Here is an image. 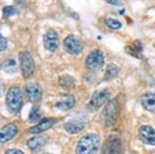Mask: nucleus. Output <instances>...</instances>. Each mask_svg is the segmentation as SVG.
<instances>
[{"label":"nucleus","mask_w":155,"mask_h":154,"mask_svg":"<svg viewBox=\"0 0 155 154\" xmlns=\"http://www.w3.org/2000/svg\"><path fill=\"white\" fill-rule=\"evenodd\" d=\"M16 8H15L14 6H5L3 7V9H2V16H3V18H9V17L14 16L15 14H16Z\"/></svg>","instance_id":"nucleus-23"},{"label":"nucleus","mask_w":155,"mask_h":154,"mask_svg":"<svg viewBox=\"0 0 155 154\" xmlns=\"http://www.w3.org/2000/svg\"><path fill=\"white\" fill-rule=\"evenodd\" d=\"M152 154H155V151H153V152H152Z\"/></svg>","instance_id":"nucleus-27"},{"label":"nucleus","mask_w":155,"mask_h":154,"mask_svg":"<svg viewBox=\"0 0 155 154\" xmlns=\"http://www.w3.org/2000/svg\"><path fill=\"white\" fill-rule=\"evenodd\" d=\"M55 122H56V120L53 118H46V119H42V120L39 121L38 123L36 124V125L32 126L31 128L29 129V133H44V131L50 129V128L52 127V126L54 125Z\"/></svg>","instance_id":"nucleus-14"},{"label":"nucleus","mask_w":155,"mask_h":154,"mask_svg":"<svg viewBox=\"0 0 155 154\" xmlns=\"http://www.w3.org/2000/svg\"><path fill=\"white\" fill-rule=\"evenodd\" d=\"M142 106L146 111L155 112V93H146L142 97Z\"/></svg>","instance_id":"nucleus-16"},{"label":"nucleus","mask_w":155,"mask_h":154,"mask_svg":"<svg viewBox=\"0 0 155 154\" xmlns=\"http://www.w3.org/2000/svg\"><path fill=\"white\" fill-rule=\"evenodd\" d=\"M101 140L95 133H87L82 136L76 149V154H94L99 146Z\"/></svg>","instance_id":"nucleus-1"},{"label":"nucleus","mask_w":155,"mask_h":154,"mask_svg":"<svg viewBox=\"0 0 155 154\" xmlns=\"http://www.w3.org/2000/svg\"><path fill=\"white\" fill-rule=\"evenodd\" d=\"M5 154H24V153L21 150H19V149H8L5 152Z\"/></svg>","instance_id":"nucleus-26"},{"label":"nucleus","mask_w":155,"mask_h":154,"mask_svg":"<svg viewBox=\"0 0 155 154\" xmlns=\"http://www.w3.org/2000/svg\"><path fill=\"white\" fill-rule=\"evenodd\" d=\"M44 44L49 52H56L59 47V36L57 32L54 30L47 31L44 35Z\"/></svg>","instance_id":"nucleus-11"},{"label":"nucleus","mask_w":155,"mask_h":154,"mask_svg":"<svg viewBox=\"0 0 155 154\" xmlns=\"http://www.w3.org/2000/svg\"><path fill=\"white\" fill-rule=\"evenodd\" d=\"M110 97V91L107 89H101L94 92L91 96L89 103H87V108L90 111H96L99 108H101L104 103H107V99Z\"/></svg>","instance_id":"nucleus-6"},{"label":"nucleus","mask_w":155,"mask_h":154,"mask_svg":"<svg viewBox=\"0 0 155 154\" xmlns=\"http://www.w3.org/2000/svg\"><path fill=\"white\" fill-rule=\"evenodd\" d=\"M107 3L111 4V5H114V6H120L121 5V1L120 0H104Z\"/></svg>","instance_id":"nucleus-25"},{"label":"nucleus","mask_w":155,"mask_h":154,"mask_svg":"<svg viewBox=\"0 0 155 154\" xmlns=\"http://www.w3.org/2000/svg\"><path fill=\"white\" fill-rule=\"evenodd\" d=\"M41 119V113H39V109L38 108H33L31 110L29 114V117H28V120L30 122H37V121Z\"/></svg>","instance_id":"nucleus-21"},{"label":"nucleus","mask_w":155,"mask_h":154,"mask_svg":"<svg viewBox=\"0 0 155 154\" xmlns=\"http://www.w3.org/2000/svg\"><path fill=\"white\" fill-rule=\"evenodd\" d=\"M120 115V103L118 98H113L109 100L104 106V112H102V119L106 126H113L118 121Z\"/></svg>","instance_id":"nucleus-2"},{"label":"nucleus","mask_w":155,"mask_h":154,"mask_svg":"<svg viewBox=\"0 0 155 154\" xmlns=\"http://www.w3.org/2000/svg\"><path fill=\"white\" fill-rule=\"evenodd\" d=\"M45 143H46V139L44 136H33L30 140L27 141V145L28 147L31 149L34 152H37V151L41 150L42 147L45 146Z\"/></svg>","instance_id":"nucleus-17"},{"label":"nucleus","mask_w":155,"mask_h":154,"mask_svg":"<svg viewBox=\"0 0 155 154\" xmlns=\"http://www.w3.org/2000/svg\"><path fill=\"white\" fill-rule=\"evenodd\" d=\"M104 23L109 28L111 29H114V30H118L122 27V24L121 22H119L118 20L116 19H113V18H107L104 20Z\"/></svg>","instance_id":"nucleus-20"},{"label":"nucleus","mask_w":155,"mask_h":154,"mask_svg":"<svg viewBox=\"0 0 155 154\" xmlns=\"http://www.w3.org/2000/svg\"><path fill=\"white\" fill-rule=\"evenodd\" d=\"M23 106V96L18 87H12L6 93V106L12 113H18Z\"/></svg>","instance_id":"nucleus-3"},{"label":"nucleus","mask_w":155,"mask_h":154,"mask_svg":"<svg viewBox=\"0 0 155 154\" xmlns=\"http://www.w3.org/2000/svg\"><path fill=\"white\" fill-rule=\"evenodd\" d=\"M7 47V41L6 38L0 33V51H4Z\"/></svg>","instance_id":"nucleus-24"},{"label":"nucleus","mask_w":155,"mask_h":154,"mask_svg":"<svg viewBox=\"0 0 155 154\" xmlns=\"http://www.w3.org/2000/svg\"><path fill=\"white\" fill-rule=\"evenodd\" d=\"M18 133V127L15 123H9L0 129V146L4 145L15 138Z\"/></svg>","instance_id":"nucleus-12"},{"label":"nucleus","mask_w":155,"mask_h":154,"mask_svg":"<svg viewBox=\"0 0 155 154\" xmlns=\"http://www.w3.org/2000/svg\"><path fill=\"white\" fill-rule=\"evenodd\" d=\"M20 67H21L22 74L25 79H29L34 73V60L31 54L27 51H23L19 54Z\"/></svg>","instance_id":"nucleus-4"},{"label":"nucleus","mask_w":155,"mask_h":154,"mask_svg":"<svg viewBox=\"0 0 155 154\" xmlns=\"http://www.w3.org/2000/svg\"><path fill=\"white\" fill-rule=\"evenodd\" d=\"M119 74V68L117 65L115 64H109L107 66L106 69V73H104V80L106 81H110V80H113L114 78H116Z\"/></svg>","instance_id":"nucleus-19"},{"label":"nucleus","mask_w":155,"mask_h":154,"mask_svg":"<svg viewBox=\"0 0 155 154\" xmlns=\"http://www.w3.org/2000/svg\"><path fill=\"white\" fill-rule=\"evenodd\" d=\"M4 69L6 70V73H16L17 70V63L15 60H11L6 61L5 63H4Z\"/></svg>","instance_id":"nucleus-22"},{"label":"nucleus","mask_w":155,"mask_h":154,"mask_svg":"<svg viewBox=\"0 0 155 154\" xmlns=\"http://www.w3.org/2000/svg\"><path fill=\"white\" fill-rule=\"evenodd\" d=\"M64 50L71 55H80L84 50V44L78 36L71 34L63 41Z\"/></svg>","instance_id":"nucleus-8"},{"label":"nucleus","mask_w":155,"mask_h":154,"mask_svg":"<svg viewBox=\"0 0 155 154\" xmlns=\"http://www.w3.org/2000/svg\"><path fill=\"white\" fill-rule=\"evenodd\" d=\"M104 63V56L101 50H93L85 59V65L89 70L96 71L102 67Z\"/></svg>","instance_id":"nucleus-5"},{"label":"nucleus","mask_w":155,"mask_h":154,"mask_svg":"<svg viewBox=\"0 0 155 154\" xmlns=\"http://www.w3.org/2000/svg\"><path fill=\"white\" fill-rule=\"evenodd\" d=\"M61 96H62L61 99L59 101H57L56 105H55L57 109L66 111L74 108V105H76V98L74 96L71 95V94H63Z\"/></svg>","instance_id":"nucleus-15"},{"label":"nucleus","mask_w":155,"mask_h":154,"mask_svg":"<svg viewBox=\"0 0 155 154\" xmlns=\"http://www.w3.org/2000/svg\"><path fill=\"white\" fill-rule=\"evenodd\" d=\"M74 84H76L74 78L68 76V74H63V76L59 77V85L62 86L63 88L72 89L74 87Z\"/></svg>","instance_id":"nucleus-18"},{"label":"nucleus","mask_w":155,"mask_h":154,"mask_svg":"<svg viewBox=\"0 0 155 154\" xmlns=\"http://www.w3.org/2000/svg\"><path fill=\"white\" fill-rule=\"evenodd\" d=\"M141 141L147 145H155V129L149 125H142L139 129Z\"/></svg>","instance_id":"nucleus-13"},{"label":"nucleus","mask_w":155,"mask_h":154,"mask_svg":"<svg viewBox=\"0 0 155 154\" xmlns=\"http://www.w3.org/2000/svg\"><path fill=\"white\" fill-rule=\"evenodd\" d=\"M102 154H121V141L118 136H111L107 138L102 147Z\"/></svg>","instance_id":"nucleus-9"},{"label":"nucleus","mask_w":155,"mask_h":154,"mask_svg":"<svg viewBox=\"0 0 155 154\" xmlns=\"http://www.w3.org/2000/svg\"><path fill=\"white\" fill-rule=\"evenodd\" d=\"M87 124V118L85 116H74L64 123V129L69 135H76L81 133Z\"/></svg>","instance_id":"nucleus-7"},{"label":"nucleus","mask_w":155,"mask_h":154,"mask_svg":"<svg viewBox=\"0 0 155 154\" xmlns=\"http://www.w3.org/2000/svg\"><path fill=\"white\" fill-rule=\"evenodd\" d=\"M25 92H26V96L30 103H37L41 101L42 96V90L41 86L37 85L36 83L27 84L26 88H25Z\"/></svg>","instance_id":"nucleus-10"},{"label":"nucleus","mask_w":155,"mask_h":154,"mask_svg":"<svg viewBox=\"0 0 155 154\" xmlns=\"http://www.w3.org/2000/svg\"><path fill=\"white\" fill-rule=\"evenodd\" d=\"M48 154H50V153H48Z\"/></svg>","instance_id":"nucleus-28"}]
</instances>
